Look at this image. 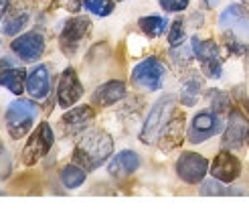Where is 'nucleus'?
<instances>
[{
	"mask_svg": "<svg viewBox=\"0 0 249 215\" xmlns=\"http://www.w3.org/2000/svg\"><path fill=\"white\" fill-rule=\"evenodd\" d=\"M111 153H114V140H111V136L102 130H91V132L83 134L79 144L75 146L73 162L89 173V171H95L102 167L111 156Z\"/></svg>",
	"mask_w": 249,
	"mask_h": 215,
	"instance_id": "obj_1",
	"label": "nucleus"
},
{
	"mask_svg": "<svg viewBox=\"0 0 249 215\" xmlns=\"http://www.w3.org/2000/svg\"><path fill=\"white\" fill-rule=\"evenodd\" d=\"M174 108H177V98H174L172 94L162 96L152 106L150 114H148V118H146L144 126H142V132H140V140L144 144L158 142V138L162 136L164 128L174 116Z\"/></svg>",
	"mask_w": 249,
	"mask_h": 215,
	"instance_id": "obj_2",
	"label": "nucleus"
},
{
	"mask_svg": "<svg viewBox=\"0 0 249 215\" xmlns=\"http://www.w3.org/2000/svg\"><path fill=\"white\" fill-rule=\"evenodd\" d=\"M36 114H39V108H36L33 99H17V102H12L6 110L8 134L15 138V140L27 136L36 120Z\"/></svg>",
	"mask_w": 249,
	"mask_h": 215,
	"instance_id": "obj_3",
	"label": "nucleus"
},
{
	"mask_svg": "<svg viewBox=\"0 0 249 215\" xmlns=\"http://www.w3.org/2000/svg\"><path fill=\"white\" fill-rule=\"evenodd\" d=\"M164 78H166V67H164V63L156 57L144 59L132 71V83L136 87H144L148 92L160 90L164 83Z\"/></svg>",
	"mask_w": 249,
	"mask_h": 215,
	"instance_id": "obj_4",
	"label": "nucleus"
},
{
	"mask_svg": "<svg viewBox=\"0 0 249 215\" xmlns=\"http://www.w3.org/2000/svg\"><path fill=\"white\" fill-rule=\"evenodd\" d=\"M55 142V136H53V128L49 126L47 122L39 124V128H36L31 136L27 144L22 148V162L27 164V167H33V164L39 162L49 150H51Z\"/></svg>",
	"mask_w": 249,
	"mask_h": 215,
	"instance_id": "obj_5",
	"label": "nucleus"
},
{
	"mask_svg": "<svg viewBox=\"0 0 249 215\" xmlns=\"http://www.w3.org/2000/svg\"><path fill=\"white\" fill-rule=\"evenodd\" d=\"M91 31V20L85 19V17H75V19H69L65 22L63 31H61L59 37V47L67 57L75 55L79 51V47L83 43V39L87 37V33Z\"/></svg>",
	"mask_w": 249,
	"mask_h": 215,
	"instance_id": "obj_6",
	"label": "nucleus"
},
{
	"mask_svg": "<svg viewBox=\"0 0 249 215\" xmlns=\"http://www.w3.org/2000/svg\"><path fill=\"white\" fill-rule=\"evenodd\" d=\"M174 169H177V175L184 183L196 185L205 179V175L209 171V160L198 153H182L177 164H174Z\"/></svg>",
	"mask_w": 249,
	"mask_h": 215,
	"instance_id": "obj_7",
	"label": "nucleus"
},
{
	"mask_svg": "<svg viewBox=\"0 0 249 215\" xmlns=\"http://www.w3.org/2000/svg\"><path fill=\"white\" fill-rule=\"evenodd\" d=\"M193 45V51L195 57L201 61L203 71L207 78L211 79H219L223 75V67H221V61H219V47L215 41H201V39H195L191 41Z\"/></svg>",
	"mask_w": 249,
	"mask_h": 215,
	"instance_id": "obj_8",
	"label": "nucleus"
},
{
	"mask_svg": "<svg viewBox=\"0 0 249 215\" xmlns=\"http://www.w3.org/2000/svg\"><path fill=\"white\" fill-rule=\"evenodd\" d=\"M223 128V120H219L217 112H198L196 116L191 122V128H189V140L193 144L198 142H205L209 140L211 136L219 134Z\"/></svg>",
	"mask_w": 249,
	"mask_h": 215,
	"instance_id": "obj_9",
	"label": "nucleus"
},
{
	"mask_svg": "<svg viewBox=\"0 0 249 215\" xmlns=\"http://www.w3.org/2000/svg\"><path fill=\"white\" fill-rule=\"evenodd\" d=\"M10 49L22 61L33 63V61L43 57V53H45V39H43L41 33L31 31V33H24V35L17 37V39L10 43Z\"/></svg>",
	"mask_w": 249,
	"mask_h": 215,
	"instance_id": "obj_10",
	"label": "nucleus"
},
{
	"mask_svg": "<svg viewBox=\"0 0 249 215\" xmlns=\"http://www.w3.org/2000/svg\"><path fill=\"white\" fill-rule=\"evenodd\" d=\"M83 96V85L77 78V73L73 67H67L59 78V87H57V99L59 106L71 108L73 104L79 102V98Z\"/></svg>",
	"mask_w": 249,
	"mask_h": 215,
	"instance_id": "obj_11",
	"label": "nucleus"
},
{
	"mask_svg": "<svg viewBox=\"0 0 249 215\" xmlns=\"http://www.w3.org/2000/svg\"><path fill=\"white\" fill-rule=\"evenodd\" d=\"M249 136V122L247 118L239 110H233L231 112V118H229V126L225 134H223V146L229 148V150H237L243 146V142L247 140Z\"/></svg>",
	"mask_w": 249,
	"mask_h": 215,
	"instance_id": "obj_12",
	"label": "nucleus"
},
{
	"mask_svg": "<svg viewBox=\"0 0 249 215\" xmlns=\"http://www.w3.org/2000/svg\"><path fill=\"white\" fill-rule=\"evenodd\" d=\"M209 171L215 179H219L223 183H233L241 175V162L235 155H231L229 150H223V153H219L215 156Z\"/></svg>",
	"mask_w": 249,
	"mask_h": 215,
	"instance_id": "obj_13",
	"label": "nucleus"
},
{
	"mask_svg": "<svg viewBox=\"0 0 249 215\" xmlns=\"http://www.w3.org/2000/svg\"><path fill=\"white\" fill-rule=\"evenodd\" d=\"M95 120V112L89 106H79V108H73L69 110L63 118H61V124H63V130L71 136L81 134L87 126Z\"/></svg>",
	"mask_w": 249,
	"mask_h": 215,
	"instance_id": "obj_14",
	"label": "nucleus"
},
{
	"mask_svg": "<svg viewBox=\"0 0 249 215\" xmlns=\"http://www.w3.org/2000/svg\"><path fill=\"white\" fill-rule=\"evenodd\" d=\"M138 167H140V156L132 153V150H122L109 160L107 171L116 179H124V176H130L132 173L138 171Z\"/></svg>",
	"mask_w": 249,
	"mask_h": 215,
	"instance_id": "obj_15",
	"label": "nucleus"
},
{
	"mask_svg": "<svg viewBox=\"0 0 249 215\" xmlns=\"http://www.w3.org/2000/svg\"><path fill=\"white\" fill-rule=\"evenodd\" d=\"M219 20H221L223 29L233 27L239 37H249V12H247V8H243L239 4H233L223 12Z\"/></svg>",
	"mask_w": 249,
	"mask_h": 215,
	"instance_id": "obj_16",
	"label": "nucleus"
},
{
	"mask_svg": "<svg viewBox=\"0 0 249 215\" xmlns=\"http://www.w3.org/2000/svg\"><path fill=\"white\" fill-rule=\"evenodd\" d=\"M124 96H126V83L114 79L99 85L91 96V102L97 106H111V104H118Z\"/></svg>",
	"mask_w": 249,
	"mask_h": 215,
	"instance_id": "obj_17",
	"label": "nucleus"
},
{
	"mask_svg": "<svg viewBox=\"0 0 249 215\" xmlns=\"http://www.w3.org/2000/svg\"><path fill=\"white\" fill-rule=\"evenodd\" d=\"M51 79H49V67L47 65H36L27 78V92L35 99H43L49 94Z\"/></svg>",
	"mask_w": 249,
	"mask_h": 215,
	"instance_id": "obj_18",
	"label": "nucleus"
},
{
	"mask_svg": "<svg viewBox=\"0 0 249 215\" xmlns=\"http://www.w3.org/2000/svg\"><path fill=\"white\" fill-rule=\"evenodd\" d=\"M27 71H24L22 67H6L0 71V85H4L8 87V90L12 94H17L20 96L24 90H27Z\"/></svg>",
	"mask_w": 249,
	"mask_h": 215,
	"instance_id": "obj_19",
	"label": "nucleus"
},
{
	"mask_svg": "<svg viewBox=\"0 0 249 215\" xmlns=\"http://www.w3.org/2000/svg\"><path fill=\"white\" fill-rule=\"evenodd\" d=\"M184 118L182 116H178L177 120H174V116H172V120L168 122V126L164 128V132H162V142H160V146L162 148H172V146H177L178 142H180V136H182V128H184V122H182Z\"/></svg>",
	"mask_w": 249,
	"mask_h": 215,
	"instance_id": "obj_20",
	"label": "nucleus"
},
{
	"mask_svg": "<svg viewBox=\"0 0 249 215\" xmlns=\"http://www.w3.org/2000/svg\"><path fill=\"white\" fill-rule=\"evenodd\" d=\"M85 175L87 171H83L79 164H67V167L61 171V183H63L67 189H77L85 183Z\"/></svg>",
	"mask_w": 249,
	"mask_h": 215,
	"instance_id": "obj_21",
	"label": "nucleus"
},
{
	"mask_svg": "<svg viewBox=\"0 0 249 215\" xmlns=\"http://www.w3.org/2000/svg\"><path fill=\"white\" fill-rule=\"evenodd\" d=\"M138 24H140V29H142V33H144L146 37H150V39H156V37H160V35L164 33V29H166V19L156 17V15H152V17H142V19L138 20Z\"/></svg>",
	"mask_w": 249,
	"mask_h": 215,
	"instance_id": "obj_22",
	"label": "nucleus"
},
{
	"mask_svg": "<svg viewBox=\"0 0 249 215\" xmlns=\"http://www.w3.org/2000/svg\"><path fill=\"white\" fill-rule=\"evenodd\" d=\"M27 22H29V10H24V8L20 10V8H17L15 12H10L8 19L4 20V29H2V33L8 35V37L18 35L20 29H22Z\"/></svg>",
	"mask_w": 249,
	"mask_h": 215,
	"instance_id": "obj_23",
	"label": "nucleus"
},
{
	"mask_svg": "<svg viewBox=\"0 0 249 215\" xmlns=\"http://www.w3.org/2000/svg\"><path fill=\"white\" fill-rule=\"evenodd\" d=\"M203 90V81L198 78H191L182 83V90H180V102L184 106H195L198 96H201Z\"/></svg>",
	"mask_w": 249,
	"mask_h": 215,
	"instance_id": "obj_24",
	"label": "nucleus"
},
{
	"mask_svg": "<svg viewBox=\"0 0 249 215\" xmlns=\"http://www.w3.org/2000/svg\"><path fill=\"white\" fill-rule=\"evenodd\" d=\"M245 191H237V189H227L225 185H223V181L219 179H211V181H205L201 185V195H209V197H213V195H243Z\"/></svg>",
	"mask_w": 249,
	"mask_h": 215,
	"instance_id": "obj_25",
	"label": "nucleus"
},
{
	"mask_svg": "<svg viewBox=\"0 0 249 215\" xmlns=\"http://www.w3.org/2000/svg\"><path fill=\"white\" fill-rule=\"evenodd\" d=\"M83 6L97 17H107L114 12V0H83Z\"/></svg>",
	"mask_w": 249,
	"mask_h": 215,
	"instance_id": "obj_26",
	"label": "nucleus"
},
{
	"mask_svg": "<svg viewBox=\"0 0 249 215\" xmlns=\"http://www.w3.org/2000/svg\"><path fill=\"white\" fill-rule=\"evenodd\" d=\"M168 43L170 47H180L184 43V22L182 20H174L170 33H168Z\"/></svg>",
	"mask_w": 249,
	"mask_h": 215,
	"instance_id": "obj_27",
	"label": "nucleus"
},
{
	"mask_svg": "<svg viewBox=\"0 0 249 215\" xmlns=\"http://www.w3.org/2000/svg\"><path fill=\"white\" fill-rule=\"evenodd\" d=\"M172 61L177 63V65H189V63L193 61L195 57V51L193 49H186V47H180V49H174V51L170 53Z\"/></svg>",
	"mask_w": 249,
	"mask_h": 215,
	"instance_id": "obj_28",
	"label": "nucleus"
},
{
	"mask_svg": "<svg viewBox=\"0 0 249 215\" xmlns=\"http://www.w3.org/2000/svg\"><path fill=\"white\" fill-rule=\"evenodd\" d=\"M160 6L166 12H182L189 6V0H160Z\"/></svg>",
	"mask_w": 249,
	"mask_h": 215,
	"instance_id": "obj_29",
	"label": "nucleus"
},
{
	"mask_svg": "<svg viewBox=\"0 0 249 215\" xmlns=\"http://www.w3.org/2000/svg\"><path fill=\"white\" fill-rule=\"evenodd\" d=\"M8 173H10V156L6 153L4 144L0 142V181H2L4 176H8Z\"/></svg>",
	"mask_w": 249,
	"mask_h": 215,
	"instance_id": "obj_30",
	"label": "nucleus"
},
{
	"mask_svg": "<svg viewBox=\"0 0 249 215\" xmlns=\"http://www.w3.org/2000/svg\"><path fill=\"white\" fill-rule=\"evenodd\" d=\"M211 96H213V112L221 114V112H225V110L229 108V99H227V96H225V94H221V92H213Z\"/></svg>",
	"mask_w": 249,
	"mask_h": 215,
	"instance_id": "obj_31",
	"label": "nucleus"
},
{
	"mask_svg": "<svg viewBox=\"0 0 249 215\" xmlns=\"http://www.w3.org/2000/svg\"><path fill=\"white\" fill-rule=\"evenodd\" d=\"M6 10H8V0H0V22H2Z\"/></svg>",
	"mask_w": 249,
	"mask_h": 215,
	"instance_id": "obj_32",
	"label": "nucleus"
},
{
	"mask_svg": "<svg viewBox=\"0 0 249 215\" xmlns=\"http://www.w3.org/2000/svg\"><path fill=\"white\" fill-rule=\"evenodd\" d=\"M10 65H12V63H10L8 59H0V71L6 69V67H10Z\"/></svg>",
	"mask_w": 249,
	"mask_h": 215,
	"instance_id": "obj_33",
	"label": "nucleus"
},
{
	"mask_svg": "<svg viewBox=\"0 0 249 215\" xmlns=\"http://www.w3.org/2000/svg\"><path fill=\"white\" fill-rule=\"evenodd\" d=\"M205 2H207V4L211 6V8H215V6H217V4L221 2V0H205Z\"/></svg>",
	"mask_w": 249,
	"mask_h": 215,
	"instance_id": "obj_34",
	"label": "nucleus"
},
{
	"mask_svg": "<svg viewBox=\"0 0 249 215\" xmlns=\"http://www.w3.org/2000/svg\"><path fill=\"white\" fill-rule=\"evenodd\" d=\"M0 195H4V193H2V191H0Z\"/></svg>",
	"mask_w": 249,
	"mask_h": 215,
	"instance_id": "obj_35",
	"label": "nucleus"
},
{
	"mask_svg": "<svg viewBox=\"0 0 249 215\" xmlns=\"http://www.w3.org/2000/svg\"><path fill=\"white\" fill-rule=\"evenodd\" d=\"M247 12H249V8H247Z\"/></svg>",
	"mask_w": 249,
	"mask_h": 215,
	"instance_id": "obj_36",
	"label": "nucleus"
}]
</instances>
